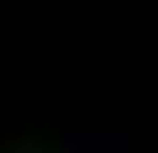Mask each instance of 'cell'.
<instances>
[{"label":"cell","instance_id":"cell-1","mask_svg":"<svg viewBox=\"0 0 158 153\" xmlns=\"http://www.w3.org/2000/svg\"><path fill=\"white\" fill-rule=\"evenodd\" d=\"M0 153H42V139H33V135H0Z\"/></svg>","mask_w":158,"mask_h":153}]
</instances>
